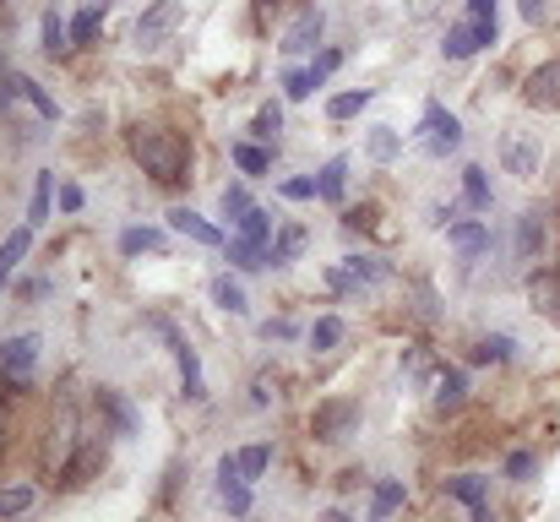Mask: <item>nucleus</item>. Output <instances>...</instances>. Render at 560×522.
Returning a JSON list of instances; mask_svg holds the SVG:
<instances>
[{
  "label": "nucleus",
  "instance_id": "1",
  "mask_svg": "<svg viewBox=\"0 0 560 522\" xmlns=\"http://www.w3.org/2000/svg\"><path fill=\"white\" fill-rule=\"evenodd\" d=\"M131 159L159 185L190 179V142L180 131H170V126H131Z\"/></svg>",
  "mask_w": 560,
  "mask_h": 522
},
{
  "label": "nucleus",
  "instance_id": "2",
  "mask_svg": "<svg viewBox=\"0 0 560 522\" xmlns=\"http://www.w3.org/2000/svg\"><path fill=\"white\" fill-rule=\"evenodd\" d=\"M354 430H360V403H354V397H327V403H316L311 436H316L322 446H343Z\"/></svg>",
  "mask_w": 560,
  "mask_h": 522
},
{
  "label": "nucleus",
  "instance_id": "3",
  "mask_svg": "<svg viewBox=\"0 0 560 522\" xmlns=\"http://www.w3.org/2000/svg\"><path fill=\"white\" fill-rule=\"evenodd\" d=\"M148 327L170 344V353H175V364H180V386H186V397L190 403H201L207 397V381H201V359H196V348L186 344V333L170 322V316H148Z\"/></svg>",
  "mask_w": 560,
  "mask_h": 522
},
{
  "label": "nucleus",
  "instance_id": "4",
  "mask_svg": "<svg viewBox=\"0 0 560 522\" xmlns=\"http://www.w3.org/2000/svg\"><path fill=\"white\" fill-rule=\"evenodd\" d=\"M33 364H38V338L33 333H16V338L0 344V375H5L11 392H22L33 381Z\"/></svg>",
  "mask_w": 560,
  "mask_h": 522
},
{
  "label": "nucleus",
  "instance_id": "5",
  "mask_svg": "<svg viewBox=\"0 0 560 522\" xmlns=\"http://www.w3.org/2000/svg\"><path fill=\"white\" fill-rule=\"evenodd\" d=\"M424 148H430L435 159L457 153V148H463V120H457L452 109H441V104H424Z\"/></svg>",
  "mask_w": 560,
  "mask_h": 522
},
{
  "label": "nucleus",
  "instance_id": "6",
  "mask_svg": "<svg viewBox=\"0 0 560 522\" xmlns=\"http://www.w3.org/2000/svg\"><path fill=\"white\" fill-rule=\"evenodd\" d=\"M539 137L534 131H506L501 137V164H506V174H517V179H534L539 174Z\"/></svg>",
  "mask_w": 560,
  "mask_h": 522
},
{
  "label": "nucleus",
  "instance_id": "7",
  "mask_svg": "<svg viewBox=\"0 0 560 522\" xmlns=\"http://www.w3.org/2000/svg\"><path fill=\"white\" fill-rule=\"evenodd\" d=\"M93 408L104 414V425H109L115 436H137V430H142V414H137L131 397L115 392V386H98V392H93Z\"/></svg>",
  "mask_w": 560,
  "mask_h": 522
},
{
  "label": "nucleus",
  "instance_id": "8",
  "mask_svg": "<svg viewBox=\"0 0 560 522\" xmlns=\"http://www.w3.org/2000/svg\"><path fill=\"white\" fill-rule=\"evenodd\" d=\"M104 463H109V452H104L98 441H82V446L66 457V468H60V490H82L88 479L104 474Z\"/></svg>",
  "mask_w": 560,
  "mask_h": 522
},
{
  "label": "nucleus",
  "instance_id": "9",
  "mask_svg": "<svg viewBox=\"0 0 560 522\" xmlns=\"http://www.w3.org/2000/svg\"><path fill=\"white\" fill-rule=\"evenodd\" d=\"M175 22H180V0H153V5L137 16V44H142V49L164 44V38L175 33Z\"/></svg>",
  "mask_w": 560,
  "mask_h": 522
},
{
  "label": "nucleus",
  "instance_id": "10",
  "mask_svg": "<svg viewBox=\"0 0 560 522\" xmlns=\"http://www.w3.org/2000/svg\"><path fill=\"white\" fill-rule=\"evenodd\" d=\"M523 104H528V109H560V55L528 71V82H523Z\"/></svg>",
  "mask_w": 560,
  "mask_h": 522
},
{
  "label": "nucleus",
  "instance_id": "11",
  "mask_svg": "<svg viewBox=\"0 0 560 522\" xmlns=\"http://www.w3.org/2000/svg\"><path fill=\"white\" fill-rule=\"evenodd\" d=\"M528 305H534V316H545L550 327H560V267L528 272Z\"/></svg>",
  "mask_w": 560,
  "mask_h": 522
},
{
  "label": "nucleus",
  "instance_id": "12",
  "mask_svg": "<svg viewBox=\"0 0 560 522\" xmlns=\"http://www.w3.org/2000/svg\"><path fill=\"white\" fill-rule=\"evenodd\" d=\"M322 27H327L322 5H300V16H294L289 33H283V55H305V49H316V44H322Z\"/></svg>",
  "mask_w": 560,
  "mask_h": 522
},
{
  "label": "nucleus",
  "instance_id": "13",
  "mask_svg": "<svg viewBox=\"0 0 560 522\" xmlns=\"http://www.w3.org/2000/svg\"><path fill=\"white\" fill-rule=\"evenodd\" d=\"M441 496L463 501L468 512H495V507H490V479H485V474H452V479H441Z\"/></svg>",
  "mask_w": 560,
  "mask_h": 522
},
{
  "label": "nucleus",
  "instance_id": "14",
  "mask_svg": "<svg viewBox=\"0 0 560 522\" xmlns=\"http://www.w3.org/2000/svg\"><path fill=\"white\" fill-rule=\"evenodd\" d=\"M468 403V375L457 370V364H441V375H435V397H430V408L435 414H457Z\"/></svg>",
  "mask_w": 560,
  "mask_h": 522
},
{
  "label": "nucleus",
  "instance_id": "15",
  "mask_svg": "<svg viewBox=\"0 0 560 522\" xmlns=\"http://www.w3.org/2000/svg\"><path fill=\"white\" fill-rule=\"evenodd\" d=\"M446 240L463 251V262H474L479 251H490V223L485 218H463V223H446Z\"/></svg>",
  "mask_w": 560,
  "mask_h": 522
},
{
  "label": "nucleus",
  "instance_id": "16",
  "mask_svg": "<svg viewBox=\"0 0 560 522\" xmlns=\"http://www.w3.org/2000/svg\"><path fill=\"white\" fill-rule=\"evenodd\" d=\"M5 98H22V104H33V109H38L44 120H60L55 98H49V93H44V88H38L33 77H22V71H11V77H5Z\"/></svg>",
  "mask_w": 560,
  "mask_h": 522
},
{
  "label": "nucleus",
  "instance_id": "17",
  "mask_svg": "<svg viewBox=\"0 0 560 522\" xmlns=\"http://www.w3.org/2000/svg\"><path fill=\"white\" fill-rule=\"evenodd\" d=\"M170 223H175L186 240H196V245H223V229H218V223H207V218H201V212H190V207H175V212H170Z\"/></svg>",
  "mask_w": 560,
  "mask_h": 522
},
{
  "label": "nucleus",
  "instance_id": "18",
  "mask_svg": "<svg viewBox=\"0 0 560 522\" xmlns=\"http://www.w3.org/2000/svg\"><path fill=\"white\" fill-rule=\"evenodd\" d=\"M539 256H545V218L523 212L517 218V262H539Z\"/></svg>",
  "mask_w": 560,
  "mask_h": 522
},
{
  "label": "nucleus",
  "instance_id": "19",
  "mask_svg": "<svg viewBox=\"0 0 560 522\" xmlns=\"http://www.w3.org/2000/svg\"><path fill=\"white\" fill-rule=\"evenodd\" d=\"M104 16H109V0H88L77 16H71V49H82V44H93V33L104 27Z\"/></svg>",
  "mask_w": 560,
  "mask_h": 522
},
{
  "label": "nucleus",
  "instance_id": "20",
  "mask_svg": "<svg viewBox=\"0 0 560 522\" xmlns=\"http://www.w3.org/2000/svg\"><path fill=\"white\" fill-rule=\"evenodd\" d=\"M512 353H517V338H512V333H485L468 359H474V364H506Z\"/></svg>",
  "mask_w": 560,
  "mask_h": 522
},
{
  "label": "nucleus",
  "instance_id": "21",
  "mask_svg": "<svg viewBox=\"0 0 560 522\" xmlns=\"http://www.w3.org/2000/svg\"><path fill=\"white\" fill-rule=\"evenodd\" d=\"M44 55L49 60H66L71 55V22L60 11H44Z\"/></svg>",
  "mask_w": 560,
  "mask_h": 522
},
{
  "label": "nucleus",
  "instance_id": "22",
  "mask_svg": "<svg viewBox=\"0 0 560 522\" xmlns=\"http://www.w3.org/2000/svg\"><path fill=\"white\" fill-rule=\"evenodd\" d=\"M300 245H305V229H300V223H283V229L272 234V245H267V262H272V267H289V262L300 256Z\"/></svg>",
  "mask_w": 560,
  "mask_h": 522
},
{
  "label": "nucleus",
  "instance_id": "23",
  "mask_svg": "<svg viewBox=\"0 0 560 522\" xmlns=\"http://www.w3.org/2000/svg\"><path fill=\"white\" fill-rule=\"evenodd\" d=\"M468 22H474V38H479V49H490V44H495V33H501L495 0H468Z\"/></svg>",
  "mask_w": 560,
  "mask_h": 522
},
{
  "label": "nucleus",
  "instance_id": "24",
  "mask_svg": "<svg viewBox=\"0 0 560 522\" xmlns=\"http://www.w3.org/2000/svg\"><path fill=\"white\" fill-rule=\"evenodd\" d=\"M33 251V229H11V240L0 245V289L11 283V272L22 267V256Z\"/></svg>",
  "mask_w": 560,
  "mask_h": 522
},
{
  "label": "nucleus",
  "instance_id": "25",
  "mask_svg": "<svg viewBox=\"0 0 560 522\" xmlns=\"http://www.w3.org/2000/svg\"><path fill=\"white\" fill-rule=\"evenodd\" d=\"M212 305H218V311H229V316H245V311H250V305H245L240 278H229V272H218V278H212Z\"/></svg>",
  "mask_w": 560,
  "mask_h": 522
},
{
  "label": "nucleus",
  "instance_id": "26",
  "mask_svg": "<svg viewBox=\"0 0 560 522\" xmlns=\"http://www.w3.org/2000/svg\"><path fill=\"white\" fill-rule=\"evenodd\" d=\"M408 501V490H402V479H381L375 485V496H371V522H386L397 507Z\"/></svg>",
  "mask_w": 560,
  "mask_h": 522
},
{
  "label": "nucleus",
  "instance_id": "27",
  "mask_svg": "<svg viewBox=\"0 0 560 522\" xmlns=\"http://www.w3.org/2000/svg\"><path fill=\"white\" fill-rule=\"evenodd\" d=\"M38 490L33 485H0V522H16L22 512H33Z\"/></svg>",
  "mask_w": 560,
  "mask_h": 522
},
{
  "label": "nucleus",
  "instance_id": "28",
  "mask_svg": "<svg viewBox=\"0 0 560 522\" xmlns=\"http://www.w3.org/2000/svg\"><path fill=\"white\" fill-rule=\"evenodd\" d=\"M223 251H229V262H234L240 272H261V267H272V262H267V251H261V245H250V240H240V234H234V240H223Z\"/></svg>",
  "mask_w": 560,
  "mask_h": 522
},
{
  "label": "nucleus",
  "instance_id": "29",
  "mask_svg": "<svg viewBox=\"0 0 560 522\" xmlns=\"http://www.w3.org/2000/svg\"><path fill=\"white\" fill-rule=\"evenodd\" d=\"M463 201H468L474 212H490V201H495V196H490V179H485L479 164H468V170H463Z\"/></svg>",
  "mask_w": 560,
  "mask_h": 522
},
{
  "label": "nucleus",
  "instance_id": "30",
  "mask_svg": "<svg viewBox=\"0 0 560 522\" xmlns=\"http://www.w3.org/2000/svg\"><path fill=\"white\" fill-rule=\"evenodd\" d=\"M343 174H349V159H327L322 174H316V196L322 201H343Z\"/></svg>",
  "mask_w": 560,
  "mask_h": 522
},
{
  "label": "nucleus",
  "instance_id": "31",
  "mask_svg": "<svg viewBox=\"0 0 560 522\" xmlns=\"http://www.w3.org/2000/svg\"><path fill=\"white\" fill-rule=\"evenodd\" d=\"M479 49V38H474V22H457V27H446V44H441V55L446 60H468Z\"/></svg>",
  "mask_w": 560,
  "mask_h": 522
},
{
  "label": "nucleus",
  "instance_id": "32",
  "mask_svg": "<svg viewBox=\"0 0 560 522\" xmlns=\"http://www.w3.org/2000/svg\"><path fill=\"white\" fill-rule=\"evenodd\" d=\"M365 104H371V88H349V93L327 98V120H354Z\"/></svg>",
  "mask_w": 560,
  "mask_h": 522
},
{
  "label": "nucleus",
  "instance_id": "33",
  "mask_svg": "<svg viewBox=\"0 0 560 522\" xmlns=\"http://www.w3.org/2000/svg\"><path fill=\"white\" fill-rule=\"evenodd\" d=\"M240 240H250V245L267 251V245H272V218H267L261 207H250V212L240 218Z\"/></svg>",
  "mask_w": 560,
  "mask_h": 522
},
{
  "label": "nucleus",
  "instance_id": "34",
  "mask_svg": "<svg viewBox=\"0 0 560 522\" xmlns=\"http://www.w3.org/2000/svg\"><path fill=\"white\" fill-rule=\"evenodd\" d=\"M49 196H55V174H38V185H33V207H27V229L49 223Z\"/></svg>",
  "mask_w": 560,
  "mask_h": 522
},
{
  "label": "nucleus",
  "instance_id": "35",
  "mask_svg": "<svg viewBox=\"0 0 560 522\" xmlns=\"http://www.w3.org/2000/svg\"><path fill=\"white\" fill-rule=\"evenodd\" d=\"M234 164H240L245 174H267L272 170V153L256 148V142H234Z\"/></svg>",
  "mask_w": 560,
  "mask_h": 522
},
{
  "label": "nucleus",
  "instance_id": "36",
  "mask_svg": "<svg viewBox=\"0 0 560 522\" xmlns=\"http://www.w3.org/2000/svg\"><path fill=\"white\" fill-rule=\"evenodd\" d=\"M278 131H283V104H261V109H256V120H250V137L272 142Z\"/></svg>",
  "mask_w": 560,
  "mask_h": 522
},
{
  "label": "nucleus",
  "instance_id": "37",
  "mask_svg": "<svg viewBox=\"0 0 560 522\" xmlns=\"http://www.w3.org/2000/svg\"><path fill=\"white\" fill-rule=\"evenodd\" d=\"M120 251H126V256H142V251H164V234H159V229H126V234H120Z\"/></svg>",
  "mask_w": 560,
  "mask_h": 522
},
{
  "label": "nucleus",
  "instance_id": "38",
  "mask_svg": "<svg viewBox=\"0 0 560 522\" xmlns=\"http://www.w3.org/2000/svg\"><path fill=\"white\" fill-rule=\"evenodd\" d=\"M218 501H223L234 518H245V512H250V490H245V479H218Z\"/></svg>",
  "mask_w": 560,
  "mask_h": 522
},
{
  "label": "nucleus",
  "instance_id": "39",
  "mask_svg": "<svg viewBox=\"0 0 560 522\" xmlns=\"http://www.w3.org/2000/svg\"><path fill=\"white\" fill-rule=\"evenodd\" d=\"M365 148H371V159H375V164H392V159L402 153V142H397V131H392V126H381V131H371V142H365Z\"/></svg>",
  "mask_w": 560,
  "mask_h": 522
},
{
  "label": "nucleus",
  "instance_id": "40",
  "mask_svg": "<svg viewBox=\"0 0 560 522\" xmlns=\"http://www.w3.org/2000/svg\"><path fill=\"white\" fill-rule=\"evenodd\" d=\"M343 267H349L360 283H386V278H392V267H386V262H375V256H349Z\"/></svg>",
  "mask_w": 560,
  "mask_h": 522
},
{
  "label": "nucleus",
  "instance_id": "41",
  "mask_svg": "<svg viewBox=\"0 0 560 522\" xmlns=\"http://www.w3.org/2000/svg\"><path fill=\"white\" fill-rule=\"evenodd\" d=\"M338 344H343V322H338V316H322V322L311 327V348L327 353V348H338Z\"/></svg>",
  "mask_w": 560,
  "mask_h": 522
},
{
  "label": "nucleus",
  "instance_id": "42",
  "mask_svg": "<svg viewBox=\"0 0 560 522\" xmlns=\"http://www.w3.org/2000/svg\"><path fill=\"white\" fill-rule=\"evenodd\" d=\"M250 207H256V201H250V190H245V185H223V218H229V223H240Z\"/></svg>",
  "mask_w": 560,
  "mask_h": 522
},
{
  "label": "nucleus",
  "instance_id": "43",
  "mask_svg": "<svg viewBox=\"0 0 560 522\" xmlns=\"http://www.w3.org/2000/svg\"><path fill=\"white\" fill-rule=\"evenodd\" d=\"M267 463H272V446H245V452H240V474H245V485H250V479H261V474H267Z\"/></svg>",
  "mask_w": 560,
  "mask_h": 522
},
{
  "label": "nucleus",
  "instance_id": "44",
  "mask_svg": "<svg viewBox=\"0 0 560 522\" xmlns=\"http://www.w3.org/2000/svg\"><path fill=\"white\" fill-rule=\"evenodd\" d=\"M316 88H322V82L311 77V66H305V71H289V77H283V93H289L294 104H300V98H311Z\"/></svg>",
  "mask_w": 560,
  "mask_h": 522
},
{
  "label": "nucleus",
  "instance_id": "45",
  "mask_svg": "<svg viewBox=\"0 0 560 522\" xmlns=\"http://www.w3.org/2000/svg\"><path fill=\"white\" fill-rule=\"evenodd\" d=\"M272 397H278V375L261 370V375L250 381V408H272Z\"/></svg>",
  "mask_w": 560,
  "mask_h": 522
},
{
  "label": "nucleus",
  "instance_id": "46",
  "mask_svg": "<svg viewBox=\"0 0 560 522\" xmlns=\"http://www.w3.org/2000/svg\"><path fill=\"white\" fill-rule=\"evenodd\" d=\"M338 66H343V49H322V55L311 60V77H316V82H327Z\"/></svg>",
  "mask_w": 560,
  "mask_h": 522
},
{
  "label": "nucleus",
  "instance_id": "47",
  "mask_svg": "<svg viewBox=\"0 0 560 522\" xmlns=\"http://www.w3.org/2000/svg\"><path fill=\"white\" fill-rule=\"evenodd\" d=\"M278 190H283L289 201H311V196H316V179H283Z\"/></svg>",
  "mask_w": 560,
  "mask_h": 522
},
{
  "label": "nucleus",
  "instance_id": "48",
  "mask_svg": "<svg viewBox=\"0 0 560 522\" xmlns=\"http://www.w3.org/2000/svg\"><path fill=\"white\" fill-rule=\"evenodd\" d=\"M506 474H512V479H528V474H534V452H512V457H506Z\"/></svg>",
  "mask_w": 560,
  "mask_h": 522
},
{
  "label": "nucleus",
  "instance_id": "49",
  "mask_svg": "<svg viewBox=\"0 0 560 522\" xmlns=\"http://www.w3.org/2000/svg\"><path fill=\"white\" fill-rule=\"evenodd\" d=\"M343 229H375V207H349Z\"/></svg>",
  "mask_w": 560,
  "mask_h": 522
},
{
  "label": "nucleus",
  "instance_id": "50",
  "mask_svg": "<svg viewBox=\"0 0 560 522\" xmlns=\"http://www.w3.org/2000/svg\"><path fill=\"white\" fill-rule=\"evenodd\" d=\"M517 11H523V22H528V27H539V22H545V0H517Z\"/></svg>",
  "mask_w": 560,
  "mask_h": 522
},
{
  "label": "nucleus",
  "instance_id": "51",
  "mask_svg": "<svg viewBox=\"0 0 560 522\" xmlns=\"http://www.w3.org/2000/svg\"><path fill=\"white\" fill-rule=\"evenodd\" d=\"M435 11H441V0H408V16H413V22H430Z\"/></svg>",
  "mask_w": 560,
  "mask_h": 522
},
{
  "label": "nucleus",
  "instance_id": "52",
  "mask_svg": "<svg viewBox=\"0 0 560 522\" xmlns=\"http://www.w3.org/2000/svg\"><path fill=\"white\" fill-rule=\"evenodd\" d=\"M60 207L66 212H82V185H60Z\"/></svg>",
  "mask_w": 560,
  "mask_h": 522
},
{
  "label": "nucleus",
  "instance_id": "53",
  "mask_svg": "<svg viewBox=\"0 0 560 522\" xmlns=\"http://www.w3.org/2000/svg\"><path fill=\"white\" fill-rule=\"evenodd\" d=\"M261 338H294V322H267Z\"/></svg>",
  "mask_w": 560,
  "mask_h": 522
},
{
  "label": "nucleus",
  "instance_id": "54",
  "mask_svg": "<svg viewBox=\"0 0 560 522\" xmlns=\"http://www.w3.org/2000/svg\"><path fill=\"white\" fill-rule=\"evenodd\" d=\"M316 522H354V518H343V512H327V518H316Z\"/></svg>",
  "mask_w": 560,
  "mask_h": 522
},
{
  "label": "nucleus",
  "instance_id": "55",
  "mask_svg": "<svg viewBox=\"0 0 560 522\" xmlns=\"http://www.w3.org/2000/svg\"><path fill=\"white\" fill-rule=\"evenodd\" d=\"M261 5H267V11H278V5H294V0H261Z\"/></svg>",
  "mask_w": 560,
  "mask_h": 522
},
{
  "label": "nucleus",
  "instance_id": "56",
  "mask_svg": "<svg viewBox=\"0 0 560 522\" xmlns=\"http://www.w3.org/2000/svg\"><path fill=\"white\" fill-rule=\"evenodd\" d=\"M0 452H5V414H0Z\"/></svg>",
  "mask_w": 560,
  "mask_h": 522
}]
</instances>
